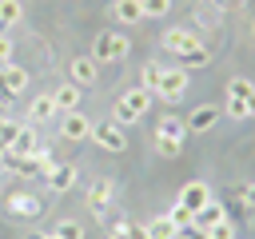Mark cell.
<instances>
[{"instance_id": "9c48e42d", "label": "cell", "mask_w": 255, "mask_h": 239, "mask_svg": "<svg viewBox=\"0 0 255 239\" xmlns=\"http://www.w3.org/2000/svg\"><path fill=\"white\" fill-rule=\"evenodd\" d=\"M183 123H187V131H195V135H199V131H211V127L219 123V108H215V104H199Z\"/></svg>"}, {"instance_id": "ac0fdd59", "label": "cell", "mask_w": 255, "mask_h": 239, "mask_svg": "<svg viewBox=\"0 0 255 239\" xmlns=\"http://www.w3.org/2000/svg\"><path fill=\"white\" fill-rule=\"evenodd\" d=\"M219 219H227V211H223V203H215V199H207V203L195 211V223H199V227H211V223H219Z\"/></svg>"}, {"instance_id": "ba28073f", "label": "cell", "mask_w": 255, "mask_h": 239, "mask_svg": "<svg viewBox=\"0 0 255 239\" xmlns=\"http://www.w3.org/2000/svg\"><path fill=\"white\" fill-rule=\"evenodd\" d=\"M159 44H163V48H167V52H175V56H183V52H187V48H195V44H199V36H195V32H191V28H167V32H163V40H159Z\"/></svg>"}, {"instance_id": "7402d4cb", "label": "cell", "mask_w": 255, "mask_h": 239, "mask_svg": "<svg viewBox=\"0 0 255 239\" xmlns=\"http://www.w3.org/2000/svg\"><path fill=\"white\" fill-rule=\"evenodd\" d=\"M167 219L175 223V231H187V227H195V211H187L183 203H171V211H167Z\"/></svg>"}, {"instance_id": "f546056e", "label": "cell", "mask_w": 255, "mask_h": 239, "mask_svg": "<svg viewBox=\"0 0 255 239\" xmlns=\"http://www.w3.org/2000/svg\"><path fill=\"white\" fill-rule=\"evenodd\" d=\"M16 127H20L16 120H8V116H0V147H8V143H12V135H16Z\"/></svg>"}, {"instance_id": "4fadbf2b", "label": "cell", "mask_w": 255, "mask_h": 239, "mask_svg": "<svg viewBox=\"0 0 255 239\" xmlns=\"http://www.w3.org/2000/svg\"><path fill=\"white\" fill-rule=\"evenodd\" d=\"M56 116H60V108H56L52 92L36 96V100H32V108H28V120H32V123H44V120H56Z\"/></svg>"}, {"instance_id": "8992f818", "label": "cell", "mask_w": 255, "mask_h": 239, "mask_svg": "<svg viewBox=\"0 0 255 239\" xmlns=\"http://www.w3.org/2000/svg\"><path fill=\"white\" fill-rule=\"evenodd\" d=\"M28 88V72L20 64H0V96H20Z\"/></svg>"}, {"instance_id": "5bb4252c", "label": "cell", "mask_w": 255, "mask_h": 239, "mask_svg": "<svg viewBox=\"0 0 255 239\" xmlns=\"http://www.w3.org/2000/svg\"><path fill=\"white\" fill-rule=\"evenodd\" d=\"M44 183H48L52 191H68V187L76 183V167H72V163H56L52 171H44Z\"/></svg>"}, {"instance_id": "7c38bea8", "label": "cell", "mask_w": 255, "mask_h": 239, "mask_svg": "<svg viewBox=\"0 0 255 239\" xmlns=\"http://www.w3.org/2000/svg\"><path fill=\"white\" fill-rule=\"evenodd\" d=\"M68 72H72V84H80V88H88V84H96V72H100V64H96L92 56H76Z\"/></svg>"}, {"instance_id": "2e32d148", "label": "cell", "mask_w": 255, "mask_h": 239, "mask_svg": "<svg viewBox=\"0 0 255 239\" xmlns=\"http://www.w3.org/2000/svg\"><path fill=\"white\" fill-rule=\"evenodd\" d=\"M112 16L120 24H139L143 20V8H139V0H116L112 4Z\"/></svg>"}, {"instance_id": "e0dca14e", "label": "cell", "mask_w": 255, "mask_h": 239, "mask_svg": "<svg viewBox=\"0 0 255 239\" xmlns=\"http://www.w3.org/2000/svg\"><path fill=\"white\" fill-rule=\"evenodd\" d=\"M211 64V52L203 48V44H195V48H187L183 56H179V68L183 72H191V68H207Z\"/></svg>"}, {"instance_id": "836d02e7", "label": "cell", "mask_w": 255, "mask_h": 239, "mask_svg": "<svg viewBox=\"0 0 255 239\" xmlns=\"http://www.w3.org/2000/svg\"><path fill=\"white\" fill-rule=\"evenodd\" d=\"M243 207H247V211H255V183H247V187H243Z\"/></svg>"}, {"instance_id": "9a60e30c", "label": "cell", "mask_w": 255, "mask_h": 239, "mask_svg": "<svg viewBox=\"0 0 255 239\" xmlns=\"http://www.w3.org/2000/svg\"><path fill=\"white\" fill-rule=\"evenodd\" d=\"M52 100H56V108H60V112H76V108H80V100H84V88H80V84H64V88H56V92H52Z\"/></svg>"}, {"instance_id": "d6986e66", "label": "cell", "mask_w": 255, "mask_h": 239, "mask_svg": "<svg viewBox=\"0 0 255 239\" xmlns=\"http://www.w3.org/2000/svg\"><path fill=\"white\" fill-rule=\"evenodd\" d=\"M20 20H24V4L20 0H0V32L20 24Z\"/></svg>"}, {"instance_id": "30bf717a", "label": "cell", "mask_w": 255, "mask_h": 239, "mask_svg": "<svg viewBox=\"0 0 255 239\" xmlns=\"http://www.w3.org/2000/svg\"><path fill=\"white\" fill-rule=\"evenodd\" d=\"M112 191H116V183H112V179H96V183H92V191H88V211H92L96 219L108 211V203H112Z\"/></svg>"}, {"instance_id": "d6a6232c", "label": "cell", "mask_w": 255, "mask_h": 239, "mask_svg": "<svg viewBox=\"0 0 255 239\" xmlns=\"http://www.w3.org/2000/svg\"><path fill=\"white\" fill-rule=\"evenodd\" d=\"M179 235H183V239H207V227L195 223V227H187V231H179Z\"/></svg>"}, {"instance_id": "1f68e13d", "label": "cell", "mask_w": 255, "mask_h": 239, "mask_svg": "<svg viewBox=\"0 0 255 239\" xmlns=\"http://www.w3.org/2000/svg\"><path fill=\"white\" fill-rule=\"evenodd\" d=\"M0 64H12V40L0 36Z\"/></svg>"}, {"instance_id": "ffe728a7", "label": "cell", "mask_w": 255, "mask_h": 239, "mask_svg": "<svg viewBox=\"0 0 255 239\" xmlns=\"http://www.w3.org/2000/svg\"><path fill=\"white\" fill-rule=\"evenodd\" d=\"M159 76H163V64H159V60H147V64H143V72H139V88H147V92L155 96Z\"/></svg>"}, {"instance_id": "7a4b0ae2", "label": "cell", "mask_w": 255, "mask_h": 239, "mask_svg": "<svg viewBox=\"0 0 255 239\" xmlns=\"http://www.w3.org/2000/svg\"><path fill=\"white\" fill-rule=\"evenodd\" d=\"M124 56H128V36H120V32H96V44H92V60L96 64L124 60Z\"/></svg>"}, {"instance_id": "6da1fadb", "label": "cell", "mask_w": 255, "mask_h": 239, "mask_svg": "<svg viewBox=\"0 0 255 239\" xmlns=\"http://www.w3.org/2000/svg\"><path fill=\"white\" fill-rule=\"evenodd\" d=\"M151 92L147 88H128V96H120L116 100V108H112V120L124 127V123H135L139 116H147V108H151Z\"/></svg>"}, {"instance_id": "5b68a950", "label": "cell", "mask_w": 255, "mask_h": 239, "mask_svg": "<svg viewBox=\"0 0 255 239\" xmlns=\"http://www.w3.org/2000/svg\"><path fill=\"white\" fill-rule=\"evenodd\" d=\"M56 120H60V135H64V139H72V143H80V139H88V135H92V120H88L80 108H76V112H60Z\"/></svg>"}, {"instance_id": "83f0119b", "label": "cell", "mask_w": 255, "mask_h": 239, "mask_svg": "<svg viewBox=\"0 0 255 239\" xmlns=\"http://www.w3.org/2000/svg\"><path fill=\"white\" fill-rule=\"evenodd\" d=\"M139 8H143V20L151 16H167V8H171V0H139Z\"/></svg>"}, {"instance_id": "d590c367", "label": "cell", "mask_w": 255, "mask_h": 239, "mask_svg": "<svg viewBox=\"0 0 255 239\" xmlns=\"http://www.w3.org/2000/svg\"><path fill=\"white\" fill-rule=\"evenodd\" d=\"M32 239H56V235H32Z\"/></svg>"}, {"instance_id": "484cf974", "label": "cell", "mask_w": 255, "mask_h": 239, "mask_svg": "<svg viewBox=\"0 0 255 239\" xmlns=\"http://www.w3.org/2000/svg\"><path fill=\"white\" fill-rule=\"evenodd\" d=\"M52 235H56V239H84V223H76V219H60Z\"/></svg>"}, {"instance_id": "d4e9b609", "label": "cell", "mask_w": 255, "mask_h": 239, "mask_svg": "<svg viewBox=\"0 0 255 239\" xmlns=\"http://www.w3.org/2000/svg\"><path fill=\"white\" fill-rule=\"evenodd\" d=\"M251 92H255V84H251L247 76H235V80H227V96H231V100H247Z\"/></svg>"}, {"instance_id": "e575fe53", "label": "cell", "mask_w": 255, "mask_h": 239, "mask_svg": "<svg viewBox=\"0 0 255 239\" xmlns=\"http://www.w3.org/2000/svg\"><path fill=\"white\" fill-rule=\"evenodd\" d=\"M243 104H247V112H251V116H255V92H251V96H247V100H243Z\"/></svg>"}, {"instance_id": "4dcf8cb0", "label": "cell", "mask_w": 255, "mask_h": 239, "mask_svg": "<svg viewBox=\"0 0 255 239\" xmlns=\"http://www.w3.org/2000/svg\"><path fill=\"white\" fill-rule=\"evenodd\" d=\"M227 116H231V120H251L247 104H243V100H231V96H227Z\"/></svg>"}, {"instance_id": "603a6c76", "label": "cell", "mask_w": 255, "mask_h": 239, "mask_svg": "<svg viewBox=\"0 0 255 239\" xmlns=\"http://www.w3.org/2000/svg\"><path fill=\"white\" fill-rule=\"evenodd\" d=\"M147 235H151V239H175L179 231H175V223H171L167 215H159V219H151V223H147Z\"/></svg>"}, {"instance_id": "277c9868", "label": "cell", "mask_w": 255, "mask_h": 239, "mask_svg": "<svg viewBox=\"0 0 255 239\" xmlns=\"http://www.w3.org/2000/svg\"><path fill=\"white\" fill-rule=\"evenodd\" d=\"M88 139H96V147H104V151H124V147H128V135H124V127H120L116 120L92 123V135H88Z\"/></svg>"}, {"instance_id": "52a82bcc", "label": "cell", "mask_w": 255, "mask_h": 239, "mask_svg": "<svg viewBox=\"0 0 255 239\" xmlns=\"http://www.w3.org/2000/svg\"><path fill=\"white\" fill-rule=\"evenodd\" d=\"M207 199H211L207 183H203V179H187V183L179 187V199H175V203H183L187 211H199V207H203Z\"/></svg>"}, {"instance_id": "4316f807", "label": "cell", "mask_w": 255, "mask_h": 239, "mask_svg": "<svg viewBox=\"0 0 255 239\" xmlns=\"http://www.w3.org/2000/svg\"><path fill=\"white\" fill-rule=\"evenodd\" d=\"M155 147H159V155H163V159H175V155L183 151V139H171V135H155Z\"/></svg>"}, {"instance_id": "8fae6325", "label": "cell", "mask_w": 255, "mask_h": 239, "mask_svg": "<svg viewBox=\"0 0 255 239\" xmlns=\"http://www.w3.org/2000/svg\"><path fill=\"white\" fill-rule=\"evenodd\" d=\"M4 151L20 155V159H24V155H32V151H36V127H32V123H20V127H16V135H12V143H8Z\"/></svg>"}, {"instance_id": "f1b7e54d", "label": "cell", "mask_w": 255, "mask_h": 239, "mask_svg": "<svg viewBox=\"0 0 255 239\" xmlns=\"http://www.w3.org/2000/svg\"><path fill=\"white\" fill-rule=\"evenodd\" d=\"M207 239H235V227H231V219H219V223H211V227H207Z\"/></svg>"}, {"instance_id": "cb8c5ba5", "label": "cell", "mask_w": 255, "mask_h": 239, "mask_svg": "<svg viewBox=\"0 0 255 239\" xmlns=\"http://www.w3.org/2000/svg\"><path fill=\"white\" fill-rule=\"evenodd\" d=\"M16 215H32L36 219V211H40V199L36 195H12V203H8Z\"/></svg>"}, {"instance_id": "8d00e7d4", "label": "cell", "mask_w": 255, "mask_h": 239, "mask_svg": "<svg viewBox=\"0 0 255 239\" xmlns=\"http://www.w3.org/2000/svg\"><path fill=\"white\" fill-rule=\"evenodd\" d=\"M112 239H116V235H112Z\"/></svg>"}, {"instance_id": "44dd1931", "label": "cell", "mask_w": 255, "mask_h": 239, "mask_svg": "<svg viewBox=\"0 0 255 239\" xmlns=\"http://www.w3.org/2000/svg\"><path fill=\"white\" fill-rule=\"evenodd\" d=\"M155 135H171V139H183V135H187V123H183L179 116H163V120H159V127H155Z\"/></svg>"}, {"instance_id": "3957f363", "label": "cell", "mask_w": 255, "mask_h": 239, "mask_svg": "<svg viewBox=\"0 0 255 239\" xmlns=\"http://www.w3.org/2000/svg\"><path fill=\"white\" fill-rule=\"evenodd\" d=\"M187 80H191V76H187L183 68H163L155 96H159L163 104H179V100H183V92H187Z\"/></svg>"}]
</instances>
